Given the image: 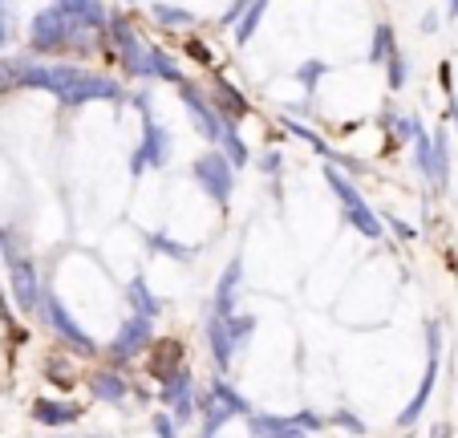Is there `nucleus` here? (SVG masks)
<instances>
[{"mask_svg":"<svg viewBox=\"0 0 458 438\" xmlns=\"http://www.w3.org/2000/svg\"><path fill=\"white\" fill-rule=\"evenodd\" d=\"M174 146H171V134H166L163 126H158L155 118H147V130H142V142L139 150L130 155V175H142L147 167H155V171H163L166 163H171Z\"/></svg>","mask_w":458,"mask_h":438,"instance_id":"nucleus-6","label":"nucleus"},{"mask_svg":"<svg viewBox=\"0 0 458 438\" xmlns=\"http://www.w3.org/2000/svg\"><path fill=\"white\" fill-rule=\"evenodd\" d=\"M224 325H227V337H232L235 349H243V345L251 341V329H256V321L243 317V313H232V317H224Z\"/></svg>","mask_w":458,"mask_h":438,"instance_id":"nucleus-26","label":"nucleus"},{"mask_svg":"<svg viewBox=\"0 0 458 438\" xmlns=\"http://www.w3.org/2000/svg\"><path fill=\"white\" fill-rule=\"evenodd\" d=\"M248 426H251V438H309V430L284 414H248Z\"/></svg>","mask_w":458,"mask_h":438,"instance_id":"nucleus-12","label":"nucleus"},{"mask_svg":"<svg viewBox=\"0 0 458 438\" xmlns=\"http://www.w3.org/2000/svg\"><path fill=\"white\" fill-rule=\"evenodd\" d=\"M41 309H45V317H49L53 333H57L61 341H65V345H73V349H78V353H86V357H94V353H98L94 337H89L86 329H81L78 321L70 317V309H65V305H61L57 296H49V292H45V296H41Z\"/></svg>","mask_w":458,"mask_h":438,"instance_id":"nucleus-7","label":"nucleus"},{"mask_svg":"<svg viewBox=\"0 0 458 438\" xmlns=\"http://www.w3.org/2000/svg\"><path fill=\"white\" fill-rule=\"evenodd\" d=\"M150 333H155V321L150 317H142V313H134V317L126 321V325L118 329V337L110 341V353L118 361H130L134 353H142L150 345Z\"/></svg>","mask_w":458,"mask_h":438,"instance_id":"nucleus-9","label":"nucleus"},{"mask_svg":"<svg viewBox=\"0 0 458 438\" xmlns=\"http://www.w3.org/2000/svg\"><path fill=\"white\" fill-rule=\"evenodd\" d=\"M211 390H216V394L224 398V402H227V410H232V414H243V418H248V414H251L248 398H243V394H240V390H235V386H227L224 378H216V382H211Z\"/></svg>","mask_w":458,"mask_h":438,"instance_id":"nucleus-28","label":"nucleus"},{"mask_svg":"<svg viewBox=\"0 0 458 438\" xmlns=\"http://www.w3.org/2000/svg\"><path fill=\"white\" fill-rule=\"evenodd\" d=\"M155 434H158V438H179V430H174V418L158 414V418H155Z\"/></svg>","mask_w":458,"mask_h":438,"instance_id":"nucleus-34","label":"nucleus"},{"mask_svg":"<svg viewBox=\"0 0 458 438\" xmlns=\"http://www.w3.org/2000/svg\"><path fill=\"white\" fill-rule=\"evenodd\" d=\"M106 33H110L114 49L122 53V65H126V73H134V78H150V49L142 45V37L134 33V25H130L126 17H110Z\"/></svg>","mask_w":458,"mask_h":438,"instance_id":"nucleus-4","label":"nucleus"},{"mask_svg":"<svg viewBox=\"0 0 458 438\" xmlns=\"http://www.w3.org/2000/svg\"><path fill=\"white\" fill-rule=\"evenodd\" d=\"M426 341H430V357H426V374H422V382H418V394H414V402H410L406 410L398 414V426H414V422L422 418L426 402H430V394H434V382H438V361H442V325H438V321H430V325H426Z\"/></svg>","mask_w":458,"mask_h":438,"instance_id":"nucleus-3","label":"nucleus"},{"mask_svg":"<svg viewBox=\"0 0 458 438\" xmlns=\"http://www.w3.org/2000/svg\"><path fill=\"white\" fill-rule=\"evenodd\" d=\"M73 25H78V17H70V13L53 0L49 9H41L33 21H29V45H33V53L65 49V45H70Z\"/></svg>","mask_w":458,"mask_h":438,"instance_id":"nucleus-2","label":"nucleus"},{"mask_svg":"<svg viewBox=\"0 0 458 438\" xmlns=\"http://www.w3.org/2000/svg\"><path fill=\"white\" fill-rule=\"evenodd\" d=\"M130 305H134V313H142V317H150V321H158V313H163V301L150 292V284L142 280V276L130 280Z\"/></svg>","mask_w":458,"mask_h":438,"instance_id":"nucleus-18","label":"nucleus"},{"mask_svg":"<svg viewBox=\"0 0 458 438\" xmlns=\"http://www.w3.org/2000/svg\"><path fill=\"white\" fill-rule=\"evenodd\" d=\"M243 4H248V0H235L232 9H227V13H224V25H227V29H232V25H235V21H240V13H243Z\"/></svg>","mask_w":458,"mask_h":438,"instance_id":"nucleus-37","label":"nucleus"},{"mask_svg":"<svg viewBox=\"0 0 458 438\" xmlns=\"http://www.w3.org/2000/svg\"><path fill=\"white\" fill-rule=\"evenodd\" d=\"M33 414H37V422H45V426H70L73 418H78V410L73 406H65V402H53V398H37V406H33Z\"/></svg>","mask_w":458,"mask_h":438,"instance_id":"nucleus-17","label":"nucleus"},{"mask_svg":"<svg viewBox=\"0 0 458 438\" xmlns=\"http://www.w3.org/2000/svg\"><path fill=\"white\" fill-rule=\"evenodd\" d=\"M216 142H219V155H224L227 163L235 167V171H243V167H248V159H251V155H248V146H243V138L235 134V122H227V118H224V130H219Z\"/></svg>","mask_w":458,"mask_h":438,"instance_id":"nucleus-16","label":"nucleus"},{"mask_svg":"<svg viewBox=\"0 0 458 438\" xmlns=\"http://www.w3.org/2000/svg\"><path fill=\"white\" fill-rule=\"evenodd\" d=\"M406 438H414V434H406Z\"/></svg>","mask_w":458,"mask_h":438,"instance_id":"nucleus-45","label":"nucleus"},{"mask_svg":"<svg viewBox=\"0 0 458 438\" xmlns=\"http://www.w3.org/2000/svg\"><path fill=\"white\" fill-rule=\"evenodd\" d=\"M345 219L357 228V232L365 236V240H381V236H386V224H381V219H377V211H373L369 203H365V207H357V211H345Z\"/></svg>","mask_w":458,"mask_h":438,"instance_id":"nucleus-23","label":"nucleus"},{"mask_svg":"<svg viewBox=\"0 0 458 438\" xmlns=\"http://www.w3.org/2000/svg\"><path fill=\"white\" fill-rule=\"evenodd\" d=\"M4 4H0V49H4V45H9V17H4Z\"/></svg>","mask_w":458,"mask_h":438,"instance_id":"nucleus-39","label":"nucleus"},{"mask_svg":"<svg viewBox=\"0 0 458 438\" xmlns=\"http://www.w3.org/2000/svg\"><path fill=\"white\" fill-rule=\"evenodd\" d=\"M284 130H288V134H296V138H304V142H309V146H312V150H317V155L333 159V150H329V146H325V142H320V134H312V130H309V126H296V122H293V118H284Z\"/></svg>","mask_w":458,"mask_h":438,"instance_id":"nucleus-32","label":"nucleus"},{"mask_svg":"<svg viewBox=\"0 0 458 438\" xmlns=\"http://www.w3.org/2000/svg\"><path fill=\"white\" fill-rule=\"evenodd\" d=\"M208 345H211V357H216L219 370H232L235 345H232V337H227L224 317H216V313H211V321H208Z\"/></svg>","mask_w":458,"mask_h":438,"instance_id":"nucleus-14","label":"nucleus"},{"mask_svg":"<svg viewBox=\"0 0 458 438\" xmlns=\"http://www.w3.org/2000/svg\"><path fill=\"white\" fill-rule=\"evenodd\" d=\"M240 280H243V264H240V256H235L232 264L224 268L219 284H216V317H232L235 313V292H240Z\"/></svg>","mask_w":458,"mask_h":438,"instance_id":"nucleus-13","label":"nucleus"},{"mask_svg":"<svg viewBox=\"0 0 458 438\" xmlns=\"http://www.w3.org/2000/svg\"><path fill=\"white\" fill-rule=\"evenodd\" d=\"M150 78H158V82H174V86H179L182 73H179V65H174V61H166V53H163V49H150Z\"/></svg>","mask_w":458,"mask_h":438,"instance_id":"nucleus-27","label":"nucleus"},{"mask_svg":"<svg viewBox=\"0 0 458 438\" xmlns=\"http://www.w3.org/2000/svg\"><path fill=\"white\" fill-rule=\"evenodd\" d=\"M179 98H182V106H187L191 122L199 126V134L216 142V138H219V130H224V118H219V110H216V106H211L208 98L199 94V90L191 86V82H179Z\"/></svg>","mask_w":458,"mask_h":438,"instance_id":"nucleus-8","label":"nucleus"},{"mask_svg":"<svg viewBox=\"0 0 458 438\" xmlns=\"http://www.w3.org/2000/svg\"><path fill=\"white\" fill-rule=\"evenodd\" d=\"M430 438H450V426H446V422H438V426L430 430Z\"/></svg>","mask_w":458,"mask_h":438,"instance_id":"nucleus-42","label":"nucleus"},{"mask_svg":"<svg viewBox=\"0 0 458 438\" xmlns=\"http://www.w3.org/2000/svg\"><path fill=\"white\" fill-rule=\"evenodd\" d=\"M216 110H219V118H227V122H240L243 114H248V98L240 94L235 86H227L224 78L216 82Z\"/></svg>","mask_w":458,"mask_h":438,"instance_id":"nucleus-15","label":"nucleus"},{"mask_svg":"<svg viewBox=\"0 0 458 438\" xmlns=\"http://www.w3.org/2000/svg\"><path fill=\"white\" fill-rule=\"evenodd\" d=\"M0 252H4V256H17V248H13V236L9 232H4V224H0Z\"/></svg>","mask_w":458,"mask_h":438,"instance_id":"nucleus-38","label":"nucleus"},{"mask_svg":"<svg viewBox=\"0 0 458 438\" xmlns=\"http://www.w3.org/2000/svg\"><path fill=\"white\" fill-rule=\"evenodd\" d=\"M333 422H341V426H345L349 434H365V422H361V418H353L349 410H337V414H333Z\"/></svg>","mask_w":458,"mask_h":438,"instance_id":"nucleus-33","label":"nucleus"},{"mask_svg":"<svg viewBox=\"0 0 458 438\" xmlns=\"http://www.w3.org/2000/svg\"><path fill=\"white\" fill-rule=\"evenodd\" d=\"M389 228H394V236H402V240H418V232L406 224V219H389Z\"/></svg>","mask_w":458,"mask_h":438,"instance_id":"nucleus-36","label":"nucleus"},{"mask_svg":"<svg viewBox=\"0 0 458 438\" xmlns=\"http://www.w3.org/2000/svg\"><path fill=\"white\" fill-rule=\"evenodd\" d=\"M191 175H195V183H199L203 191H208L211 199H216L219 207L232 203V187H235V167L227 163L219 150H211V155H203L199 163L191 167Z\"/></svg>","mask_w":458,"mask_h":438,"instance_id":"nucleus-5","label":"nucleus"},{"mask_svg":"<svg viewBox=\"0 0 458 438\" xmlns=\"http://www.w3.org/2000/svg\"><path fill=\"white\" fill-rule=\"evenodd\" d=\"M9 272H13V296H17V305L25 313H33V309H41V276H37V268L29 264L25 256H13L9 260Z\"/></svg>","mask_w":458,"mask_h":438,"instance_id":"nucleus-10","label":"nucleus"},{"mask_svg":"<svg viewBox=\"0 0 458 438\" xmlns=\"http://www.w3.org/2000/svg\"><path fill=\"white\" fill-rule=\"evenodd\" d=\"M272 0H248L243 4V13H240V21H235V45H248L251 41V33H256V25H259V17H264V9H268Z\"/></svg>","mask_w":458,"mask_h":438,"instance_id":"nucleus-22","label":"nucleus"},{"mask_svg":"<svg viewBox=\"0 0 458 438\" xmlns=\"http://www.w3.org/2000/svg\"><path fill=\"white\" fill-rule=\"evenodd\" d=\"M150 244H155L158 252H171V256H179V260H187V256H191L187 248H179V244H171V240H158V236H150Z\"/></svg>","mask_w":458,"mask_h":438,"instance_id":"nucleus-35","label":"nucleus"},{"mask_svg":"<svg viewBox=\"0 0 458 438\" xmlns=\"http://www.w3.org/2000/svg\"><path fill=\"white\" fill-rule=\"evenodd\" d=\"M394 49H398V45H394V29H389V25H377V29H373V49H369V61H377V65H381V61H386Z\"/></svg>","mask_w":458,"mask_h":438,"instance_id":"nucleus-29","label":"nucleus"},{"mask_svg":"<svg viewBox=\"0 0 458 438\" xmlns=\"http://www.w3.org/2000/svg\"><path fill=\"white\" fill-rule=\"evenodd\" d=\"M325 183H329V187H333V195L341 199V207H345V211H357V207H365L361 191H357L353 183H349L345 175L337 171V167H325Z\"/></svg>","mask_w":458,"mask_h":438,"instance_id":"nucleus-19","label":"nucleus"},{"mask_svg":"<svg viewBox=\"0 0 458 438\" xmlns=\"http://www.w3.org/2000/svg\"><path fill=\"white\" fill-rule=\"evenodd\" d=\"M89 386H94V394H98V398H106V402H126V394H130L126 378H118L114 370H98Z\"/></svg>","mask_w":458,"mask_h":438,"instance_id":"nucleus-21","label":"nucleus"},{"mask_svg":"<svg viewBox=\"0 0 458 438\" xmlns=\"http://www.w3.org/2000/svg\"><path fill=\"white\" fill-rule=\"evenodd\" d=\"M446 114H450V122L458 126V102H450V110H446Z\"/></svg>","mask_w":458,"mask_h":438,"instance_id":"nucleus-44","label":"nucleus"},{"mask_svg":"<svg viewBox=\"0 0 458 438\" xmlns=\"http://www.w3.org/2000/svg\"><path fill=\"white\" fill-rule=\"evenodd\" d=\"M325 73H329V65H325V61H304V65H296V82H301L304 90H317Z\"/></svg>","mask_w":458,"mask_h":438,"instance_id":"nucleus-31","label":"nucleus"},{"mask_svg":"<svg viewBox=\"0 0 458 438\" xmlns=\"http://www.w3.org/2000/svg\"><path fill=\"white\" fill-rule=\"evenodd\" d=\"M434 29H438V13H426V17H422V33H434Z\"/></svg>","mask_w":458,"mask_h":438,"instance_id":"nucleus-40","label":"nucleus"},{"mask_svg":"<svg viewBox=\"0 0 458 438\" xmlns=\"http://www.w3.org/2000/svg\"><path fill=\"white\" fill-rule=\"evenodd\" d=\"M163 402L174 410V418H191L195 414V378H191V370H174L163 378Z\"/></svg>","mask_w":458,"mask_h":438,"instance_id":"nucleus-11","label":"nucleus"},{"mask_svg":"<svg viewBox=\"0 0 458 438\" xmlns=\"http://www.w3.org/2000/svg\"><path fill=\"white\" fill-rule=\"evenodd\" d=\"M381 65H386V82H389V90H402V86H406V57H402L398 49L389 53V57L381 61Z\"/></svg>","mask_w":458,"mask_h":438,"instance_id":"nucleus-30","label":"nucleus"},{"mask_svg":"<svg viewBox=\"0 0 458 438\" xmlns=\"http://www.w3.org/2000/svg\"><path fill=\"white\" fill-rule=\"evenodd\" d=\"M259 167H264V171H268V175H276V167H280V155H268V159H264V163H259Z\"/></svg>","mask_w":458,"mask_h":438,"instance_id":"nucleus-41","label":"nucleus"},{"mask_svg":"<svg viewBox=\"0 0 458 438\" xmlns=\"http://www.w3.org/2000/svg\"><path fill=\"white\" fill-rule=\"evenodd\" d=\"M430 150H434V187H446L450 183V134L446 130H438V134H430Z\"/></svg>","mask_w":458,"mask_h":438,"instance_id":"nucleus-20","label":"nucleus"},{"mask_svg":"<svg viewBox=\"0 0 458 438\" xmlns=\"http://www.w3.org/2000/svg\"><path fill=\"white\" fill-rule=\"evenodd\" d=\"M45 90L57 98L61 106H86V102H118L122 86L106 73H89L81 65H49Z\"/></svg>","mask_w":458,"mask_h":438,"instance_id":"nucleus-1","label":"nucleus"},{"mask_svg":"<svg viewBox=\"0 0 458 438\" xmlns=\"http://www.w3.org/2000/svg\"><path fill=\"white\" fill-rule=\"evenodd\" d=\"M155 21L163 29H191L195 25V13L179 9V4H155Z\"/></svg>","mask_w":458,"mask_h":438,"instance_id":"nucleus-24","label":"nucleus"},{"mask_svg":"<svg viewBox=\"0 0 458 438\" xmlns=\"http://www.w3.org/2000/svg\"><path fill=\"white\" fill-rule=\"evenodd\" d=\"M446 17H458V0H446Z\"/></svg>","mask_w":458,"mask_h":438,"instance_id":"nucleus-43","label":"nucleus"},{"mask_svg":"<svg viewBox=\"0 0 458 438\" xmlns=\"http://www.w3.org/2000/svg\"><path fill=\"white\" fill-rule=\"evenodd\" d=\"M410 142H414V163H418V171L426 175V183L434 179V150H430V134H426V130H418L414 138H410Z\"/></svg>","mask_w":458,"mask_h":438,"instance_id":"nucleus-25","label":"nucleus"}]
</instances>
